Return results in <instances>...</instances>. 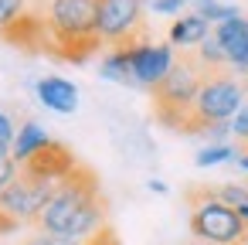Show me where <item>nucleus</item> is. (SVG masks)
Returning a JSON list of instances; mask_svg holds the SVG:
<instances>
[{
  "mask_svg": "<svg viewBox=\"0 0 248 245\" xmlns=\"http://www.w3.org/2000/svg\"><path fill=\"white\" fill-rule=\"evenodd\" d=\"M129 48V65H133V79H136V89H143V92H153L167 75H170V68H173V62H177V48L167 41H150V38H140V41H133V45H126Z\"/></svg>",
  "mask_w": 248,
  "mask_h": 245,
  "instance_id": "nucleus-7",
  "label": "nucleus"
},
{
  "mask_svg": "<svg viewBox=\"0 0 248 245\" xmlns=\"http://www.w3.org/2000/svg\"><path fill=\"white\" fill-rule=\"evenodd\" d=\"M14 136H17V126H14V119L4 113V109H0V143H14Z\"/></svg>",
  "mask_w": 248,
  "mask_h": 245,
  "instance_id": "nucleus-22",
  "label": "nucleus"
},
{
  "mask_svg": "<svg viewBox=\"0 0 248 245\" xmlns=\"http://www.w3.org/2000/svg\"><path fill=\"white\" fill-rule=\"evenodd\" d=\"M248 89L245 82L234 75V72H211L197 92V102L190 109V123L184 133L197 136L201 126H211V123H231L248 102Z\"/></svg>",
  "mask_w": 248,
  "mask_h": 245,
  "instance_id": "nucleus-4",
  "label": "nucleus"
},
{
  "mask_svg": "<svg viewBox=\"0 0 248 245\" xmlns=\"http://www.w3.org/2000/svg\"><path fill=\"white\" fill-rule=\"evenodd\" d=\"M190 231L207 245H241L248 235V221L228 208L214 187L190 191Z\"/></svg>",
  "mask_w": 248,
  "mask_h": 245,
  "instance_id": "nucleus-5",
  "label": "nucleus"
},
{
  "mask_svg": "<svg viewBox=\"0 0 248 245\" xmlns=\"http://www.w3.org/2000/svg\"><path fill=\"white\" fill-rule=\"evenodd\" d=\"M214 38L221 41L224 48V58H228V68L245 79L248 75V17H234V21H224L214 28Z\"/></svg>",
  "mask_w": 248,
  "mask_h": 245,
  "instance_id": "nucleus-8",
  "label": "nucleus"
},
{
  "mask_svg": "<svg viewBox=\"0 0 248 245\" xmlns=\"http://www.w3.org/2000/svg\"><path fill=\"white\" fill-rule=\"evenodd\" d=\"M245 150H248V147H245Z\"/></svg>",
  "mask_w": 248,
  "mask_h": 245,
  "instance_id": "nucleus-27",
  "label": "nucleus"
},
{
  "mask_svg": "<svg viewBox=\"0 0 248 245\" xmlns=\"http://www.w3.org/2000/svg\"><path fill=\"white\" fill-rule=\"evenodd\" d=\"M106 221V201H102V187L95 180V174L89 167H75L58 191L51 194V201L45 204L41 218H38V231L51 235V238H68L78 245H89Z\"/></svg>",
  "mask_w": 248,
  "mask_h": 245,
  "instance_id": "nucleus-1",
  "label": "nucleus"
},
{
  "mask_svg": "<svg viewBox=\"0 0 248 245\" xmlns=\"http://www.w3.org/2000/svg\"><path fill=\"white\" fill-rule=\"evenodd\" d=\"M45 24V51L65 62H85L99 51V0H45L38 7Z\"/></svg>",
  "mask_w": 248,
  "mask_h": 245,
  "instance_id": "nucleus-2",
  "label": "nucleus"
},
{
  "mask_svg": "<svg viewBox=\"0 0 248 245\" xmlns=\"http://www.w3.org/2000/svg\"><path fill=\"white\" fill-rule=\"evenodd\" d=\"M17 174H21V163H17L11 153H7V157H0V191H4V187H7Z\"/></svg>",
  "mask_w": 248,
  "mask_h": 245,
  "instance_id": "nucleus-19",
  "label": "nucleus"
},
{
  "mask_svg": "<svg viewBox=\"0 0 248 245\" xmlns=\"http://www.w3.org/2000/svg\"><path fill=\"white\" fill-rule=\"evenodd\" d=\"M241 150L234 143H204L197 153H194V163L197 167H217V163H234Z\"/></svg>",
  "mask_w": 248,
  "mask_h": 245,
  "instance_id": "nucleus-14",
  "label": "nucleus"
},
{
  "mask_svg": "<svg viewBox=\"0 0 248 245\" xmlns=\"http://www.w3.org/2000/svg\"><path fill=\"white\" fill-rule=\"evenodd\" d=\"M21 245H78V242H68V238H51V235H45V231H34V235H28Z\"/></svg>",
  "mask_w": 248,
  "mask_h": 245,
  "instance_id": "nucleus-21",
  "label": "nucleus"
},
{
  "mask_svg": "<svg viewBox=\"0 0 248 245\" xmlns=\"http://www.w3.org/2000/svg\"><path fill=\"white\" fill-rule=\"evenodd\" d=\"M146 191H153V194H170V184L160 180V177H150V180H146Z\"/></svg>",
  "mask_w": 248,
  "mask_h": 245,
  "instance_id": "nucleus-23",
  "label": "nucleus"
},
{
  "mask_svg": "<svg viewBox=\"0 0 248 245\" xmlns=\"http://www.w3.org/2000/svg\"><path fill=\"white\" fill-rule=\"evenodd\" d=\"M207 72L204 65L194 58V51H180L170 75L153 89V106H156V119L170 130H187L190 123V109L197 102V92L204 85Z\"/></svg>",
  "mask_w": 248,
  "mask_h": 245,
  "instance_id": "nucleus-3",
  "label": "nucleus"
},
{
  "mask_svg": "<svg viewBox=\"0 0 248 245\" xmlns=\"http://www.w3.org/2000/svg\"><path fill=\"white\" fill-rule=\"evenodd\" d=\"M187 11H194L197 17H204L211 28L241 17V11H238L234 4H228V0H190V7H187Z\"/></svg>",
  "mask_w": 248,
  "mask_h": 245,
  "instance_id": "nucleus-13",
  "label": "nucleus"
},
{
  "mask_svg": "<svg viewBox=\"0 0 248 245\" xmlns=\"http://www.w3.org/2000/svg\"><path fill=\"white\" fill-rule=\"evenodd\" d=\"M187 7H190V0H146V11L163 14V17H180V14H187Z\"/></svg>",
  "mask_w": 248,
  "mask_h": 245,
  "instance_id": "nucleus-18",
  "label": "nucleus"
},
{
  "mask_svg": "<svg viewBox=\"0 0 248 245\" xmlns=\"http://www.w3.org/2000/svg\"><path fill=\"white\" fill-rule=\"evenodd\" d=\"M34 96L45 109L58 113V116H72L78 109V85L62 79V75H45L34 82Z\"/></svg>",
  "mask_w": 248,
  "mask_h": 245,
  "instance_id": "nucleus-9",
  "label": "nucleus"
},
{
  "mask_svg": "<svg viewBox=\"0 0 248 245\" xmlns=\"http://www.w3.org/2000/svg\"><path fill=\"white\" fill-rule=\"evenodd\" d=\"M231 136H234L241 147H248V106H245V109L231 119Z\"/></svg>",
  "mask_w": 248,
  "mask_h": 245,
  "instance_id": "nucleus-20",
  "label": "nucleus"
},
{
  "mask_svg": "<svg viewBox=\"0 0 248 245\" xmlns=\"http://www.w3.org/2000/svg\"><path fill=\"white\" fill-rule=\"evenodd\" d=\"M31 11V0H0V38L11 28H17Z\"/></svg>",
  "mask_w": 248,
  "mask_h": 245,
  "instance_id": "nucleus-16",
  "label": "nucleus"
},
{
  "mask_svg": "<svg viewBox=\"0 0 248 245\" xmlns=\"http://www.w3.org/2000/svg\"><path fill=\"white\" fill-rule=\"evenodd\" d=\"M241 245H248V235H245V242H241Z\"/></svg>",
  "mask_w": 248,
  "mask_h": 245,
  "instance_id": "nucleus-26",
  "label": "nucleus"
},
{
  "mask_svg": "<svg viewBox=\"0 0 248 245\" xmlns=\"http://www.w3.org/2000/svg\"><path fill=\"white\" fill-rule=\"evenodd\" d=\"M241 82H245V89H248V75H245V79H241Z\"/></svg>",
  "mask_w": 248,
  "mask_h": 245,
  "instance_id": "nucleus-25",
  "label": "nucleus"
},
{
  "mask_svg": "<svg viewBox=\"0 0 248 245\" xmlns=\"http://www.w3.org/2000/svg\"><path fill=\"white\" fill-rule=\"evenodd\" d=\"M234 167H238V170H245V174H248V150H245V147H241V153H238V157H234Z\"/></svg>",
  "mask_w": 248,
  "mask_h": 245,
  "instance_id": "nucleus-24",
  "label": "nucleus"
},
{
  "mask_svg": "<svg viewBox=\"0 0 248 245\" xmlns=\"http://www.w3.org/2000/svg\"><path fill=\"white\" fill-rule=\"evenodd\" d=\"M194 58L204 65V72L211 75V72H221V68H228V58H224V48H221V41L211 34L204 45H197L194 48Z\"/></svg>",
  "mask_w": 248,
  "mask_h": 245,
  "instance_id": "nucleus-15",
  "label": "nucleus"
},
{
  "mask_svg": "<svg viewBox=\"0 0 248 245\" xmlns=\"http://www.w3.org/2000/svg\"><path fill=\"white\" fill-rule=\"evenodd\" d=\"M211 34H214V28H211L204 17H197L194 11L173 17V24H170V45H173L177 51H194V48L204 45Z\"/></svg>",
  "mask_w": 248,
  "mask_h": 245,
  "instance_id": "nucleus-11",
  "label": "nucleus"
},
{
  "mask_svg": "<svg viewBox=\"0 0 248 245\" xmlns=\"http://www.w3.org/2000/svg\"><path fill=\"white\" fill-rule=\"evenodd\" d=\"M146 0H99V41L109 48L146 38Z\"/></svg>",
  "mask_w": 248,
  "mask_h": 245,
  "instance_id": "nucleus-6",
  "label": "nucleus"
},
{
  "mask_svg": "<svg viewBox=\"0 0 248 245\" xmlns=\"http://www.w3.org/2000/svg\"><path fill=\"white\" fill-rule=\"evenodd\" d=\"M99 75L106 82H116V85H126V89H136V79H133V65H129V48H109L102 55V65H99Z\"/></svg>",
  "mask_w": 248,
  "mask_h": 245,
  "instance_id": "nucleus-12",
  "label": "nucleus"
},
{
  "mask_svg": "<svg viewBox=\"0 0 248 245\" xmlns=\"http://www.w3.org/2000/svg\"><path fill=\"white\" fill-rule=\"evenodd\" d=\"M214 194H217V197H221L228 208H234V211L248 204V184H221Z\"/></svg>",
  "mask_w": 248,
  "mask_h": 245,
  "instance_id": "nucleus-17",
  "label": "nucleus"
},
{
  "mask_svg": "<svg viewBox=\"0 0 248 245\" xmlns=\"http://www.w3.org/2000/svg\"><path fill=\"white\" fill-rule=\"evenodd\" d=\"M55 140H51V133L38 123V119H24L21 126H17V136H14V143H11V157L24 167L28 160H34L38 153H45L48 147H51Z\"/></svg>",
  "mask_w": 248,
  "mask_h": 245,
  "instance_id": "nucleus-10",
  "label": "nucleus"
}]
</instances>
